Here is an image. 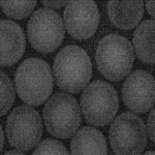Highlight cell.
Returning a JSON list of instances; mask_svg holds the SVG:
<instances>
[{"label": "cell", "instance_id": "6da1fadb", "mask_svg": "<svg viewBox=\"0 0 155 155\" xmlns=\"http://www.w3.org/2000/svg\"><path fill=\"white\" fill-rule=\"evenodd\" d=\"M53 71L60 89L69 93H79L83 91L91 79L92 64L84 49L69 45L56 55Z\"/></svg>", "mask_w": 155, "mask_h": 155}, {"label": "cell", "instance_id": "7a4b0ae2", "mask_svg": "<svg viewBox=\"0 0 155 155\" xmlns=\"http://www.w3.org/2000/svg\"><path fill=\"white\" fill-rule=\"evenodd\" d=\"M17 93L30 106H41L51 95L54 79L51 67L45 60L28 58L24 60L15 76Z\"/></svg>", "mask_w": 155, "mask_h": 155}, {"label": "cell", "instance_id": "3957f363", "mask_svg": "<svg viewBox=\"0 0 155 155\" xmlns=\"http://www.w3.org/2000/svg\"><path fill=\"white\" fill-rule=\"evenodd\" d=\"M95 60L102 76L109 81L118 82L130 74L134 61V49L124 36L109 34L99 41Z\"/></svg>", "mask_w": 155, "mask_h": 155}, {"label": "cell", "instance_id": "277c9868", "mask_svg": "<svg viewBox=\"0 0 155 155\" xmlns=\"http://www.w3.org/2000/svg\"><path fill=\"white\" fill-rule=\"evenodd\" d=\"M81 121V109L74 96L57 92L48 98L44 107V122L50 134L68 139L78 130Z\"/></svg>", "mask_w": 155, "mask_h": 155}, {"label": "cell", "instance_id": "5b68a950", "mask_svg": "<svg viewBox=\"0 0 155 155\" xmlns=\"http://www.w3.org/2000/svg\"><path fill=\"white\" fill-rule=\"evenodd\" d=\"M81 109L84 118L91 125L104 126L111 123L119 110V98L111 84L94 81L83 89Z\"/></svg>", "mask_w": 155, "mask_h": 155}, {"label": "cell", "instance_id": "8992f818", "mask_svg": "<svg viewBox=\"0 0 155 155\" xmlns=\"http://www.w3.org/2000/svg\"><path fill=\"white\" fill-rule=\"evenodd\" d=\"M42 130L41 115L32 107L21 104L7 117L5 132L8 143L22 152L33 149L39 143Z\"/></svg>", "mask_w": 155, "mask_h": 155}, {"label": "cell", "instance_id": "52a82bcc", "mask_svg": "<svg viewBox=\"0 0 155 155\" xmlns=\"http://www.w3.org/2000/svg\"><path fill=\"white\" fill-rule=\"evenodd\" d=\"M28 39L39 53H52L64 38V24L56 12L39 8L33 12L27 25Z\"/></svg>", "mask_w": 155, "mask_h": 155}, {"label": "cell", "instance_id": "ba28073f", "mask_svg": "<svg viewBox=\"0 0 155 155\" xmlns=\"http://www.w3.org/2000/svg\"><path fill=\"white\" fill-rule=\"evenodd\" d=\"M110 143L116 154H141L147 145V130L143 119L129 112L119 115L110 128Z\"/></svg>", "mask_w": 155, "mask_h": 155}, {"label": "cell", "instance_id": "9c48e42d", "mask_svg": "<svg viewBox=\"0 0 155 155\" xmlns=\"http://www.w3.org/2000/svg\"><path fill=\"white\" fill-rule=\"evenodd\" d=\"M64 26L76 39H87L99 25V11L93 0H68L63 12Z\"/></svg>", "mask_w": 155, "mask_h": 155}, {"label": "cell", "instance_id": "30bf717a", "mask_svg": "<svg viewBox=\"0 0 155 155\" xmlns=\"http://www.w3.org/2000/svg\"><path fill=\"white\" fill-rule=\"evenodd\" d=\"M124 104L136 113H146L155 102L154 78L148 71L137 69L129 74L122 88Z\"/></svg>", "mask_w": 155, "mask_h": 155}, {"label": "cell", "instance_id": "8fae6325", "mask_svg": "<svg viewBox=\"0 0 155 155\" xmlns=\"http://www.w3.org/2000/svg\"><path fill=\"white\" fill-rule=\"evenodd\" d=\"M26 49L24 31L11 20L0 21V65L12 66L19 61Z\"/></svg>", "mask_w": 155, "mask_h": 155}, {"label": "cell", "instance_id": "7c38bea8", "mask_svg": "<svg viewBox=\"0 0 155 155\" xmlns=\"http://www.w3.org/2000/svg\"><path fill=\"white\" fill-rule=\"evenodd\" d=\"M107 12L117 28L132 29L144 16V0H109Z\"/></svg>", "mask_w": 155, "mask_h": 155}, {"label": "cell", "instance_id": "4fadbf2b", "mask_svg": "<svg viewBox=\"0 0 155 155\" xmlns=\"http://www.w3.org/2000/svg\"><path fill=\"white\" fill-rule=\"evenodd\" d=\"M71 154H107L106 137L99 130L85 126L74 132L71 142Z\"/></svg>", "mask_w": 155, "mask_h": 155}, {"label": "cell", "instance_id": "5bb4252c", "mask_svg": "<svg viewBox=\"0 0 155 155\" xmlns=\"http://www.w3.org/2000/svg\"><path fill=\"white\" fill-rule=\"evenodd\" d=\"M154 20H145L134 33V47L137 58L146 64H153L155 61L154 48Z\"/></svg>", "mask_w": 155, "mask_h": 155}, {"label": "cell", "instance_id": "9a60e30c", "mask_svg": "<svg viewBox=\"0 0 155 155\" xmlns=\"http://www.w3.org/2000/svg\"><path fill=\"white\" fill-rule=\"evenodd\" d=\"M0 5L8 17L22 20L31 14L36 5V0H0Z\"/></svg>", "mask_w": 155, "mask_h": 155}, {"label": "cell", "instance_id": "2e32d148", "mask_svg": "<svg viewBox=\"0 0 155 155\" xmlns=\"http://www.w3.org/2000/svg\"><path fill=\"white\" fill-rule=\"evenodd\" d=\"M15 101V89L8 76L0 72V117L5 115Z\"/></svg>", "mask_w": 155, "mask_h": 155}, {"label": "cell", "instance_id": "e0dca14e", "mask_svg": "<svg viewBox=\"0 0 155 155\" xmlns=\"http://www.w3.org/2000/svg\"><path fill=\"white\" fill-rule=\"evenodd\" d=\"M33 154H68V151L60 142L53 139H46L36 147Z\"/></svg>", "mask_w": 155, "mask_h": 155}, {"label": "cell", "instance_id": "ac0fdd59", "mask_svg": "<svg viewBox=\"0 0 155 155\" xmlns=\"http://www.w3.org/2000/svg\"><path fill=\"white\" fill-rule=\"evenodd\" d=\"M147 134H149V137L152 142H155V111L152 107L151 113H150L148 119H147Z\"/></svg>", "mask_w": 155, "mask_h": 155}, {"label": "cell", "instance_id": "d6986e66", "mask_svg": "<svg viewBox=\"0 0 155 155\" xmlns=\"http://www.w3.org/2000/svg\"><path fill=\"white\" fill-rule=\"evenodd\" d=\"M42 5H45L48 8H60L63 5H65V3L68 0H41Z\"/></svg>", "mask_w": 155, "mask_h": 155}, {"label": "cell", "instance_id": "ffe728a7", "mask_svg": "<svg viewBox=\"0 0 155 155\" xmlns=\"http://www.w3.org/2000/svg\"><path fill=\"white\" fill-rule=\"evenodd\" d=\"M146 1V8L148 14L151 17L155 16V5H154V0H145Z\"/></svg>", "mask_w": 155, "mask_h": 155}, {"label": "cell", "instance_id": "44dd1931", "mask_svg": "<svg viewBox=\"0 0 155 155\" xmlns=\"http://www.w3.org/2000/svg\"><path fill=\"white\" fill-rule=\"evenodd\" d=\"M3 143H4V136H3V130H2L1 124H0V152H1L2 148H3Z\"/></svg>", "mask_w": 155, "mask_h": 155}, {"label": "cell", "instance_id": "7402d4cb", "mask_svg": "<svg viewBox=\"0 0 155 155\" xmlns=\"http://www.w3.org/2000/svg\"><path fill=\"white\" fill-rule=\"evenodd\" d=\"M6 155H8V154H24V152H22V151H20V150H15V151H7Z\"/></svg>", "mask_w": 155, "mask_h": 155}, {"label": "cell", "instance_id": "603a6c76", "mask_svg": "<svg viewBox=\"0 0 155 155\" xmlns=\"http://www.w3.org/2000/svg\"><path fill=\"white\" fill-rule=\"evenodd\" d=\"M146 154H154V152H146Z\"/></svg>", "mask_w": 155, "mask_h": 155}]
</instances>
